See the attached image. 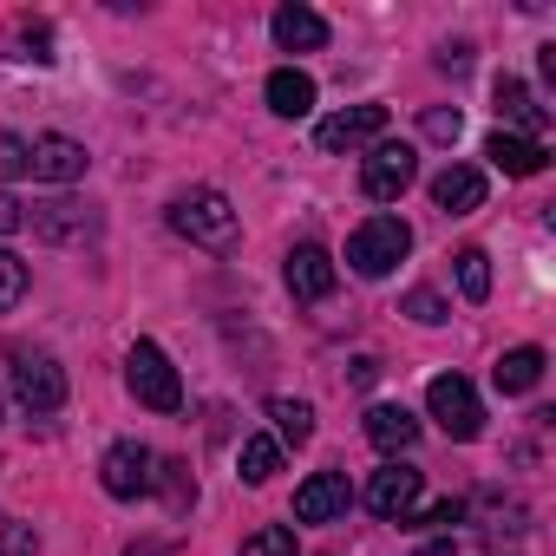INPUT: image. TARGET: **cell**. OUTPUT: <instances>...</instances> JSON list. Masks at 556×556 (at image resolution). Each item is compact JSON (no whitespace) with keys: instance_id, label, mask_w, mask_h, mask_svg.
<instances>
[{"instance_id":"5b68a950","label":"cell","mask_w":556,"mask_h":556,"mask_svg":"<svg viewBox=\"0 0 556 556\" xmlns=\"http://www.w3.org/2000/svg\"><path fill=\"white\" fill-rule=\"evenodd\" d=\"M99 484H105L118 504L151 497V491H157V452H151V445H138V439H118V445L99 458Z\"/></svg>"},{"instance_id":"8992f818","label":"cell","mask_w":556,"mask_h":556,"mask_svg":"<svg viewBox=\"0 0 556 556\" xmlns=\"http://www.w3.org/2000/svg\"><path fill=\"white\" fill-rule=\"evenodd\" d=\"M14 400H21L34 419L60 413V406H66V367H60L53 354H21V367H14Z\"/></svg>"},{"instance_id":"44dd1931","label":"cell","mask_w":556,"mask_h":556,"mask_svg":"<svg viewBox=\"0 0 556 556\" xmlns=\"http://www.w3.org/2000/svg\"><path fill=\"white\" fill-rule=\"evenodd\" d=\"M236 471H242V484H268L275 471H282V445H275L268 432H249L242 452H236Z\"/></svg>"},{"instance_id":"484cf974","label":"cell","mask_w":556,"mask_h":556,"mask_svg":"<svg viewBox=\"0 0 556 556\" xmlns=\"http://www.w3.org/2000/svg\"><path fill=\"white\" fill-rule=\"evenodd\" d=\"M406 315H413L419 328H439L452 308H445V295H439V289H413V295H406Z\"/></svg>"},{"instance_id":"ba28073f","label":"cell","mask_w":556,"mask_h":556,"mask_svg":"<svg viewBox=\"0 0 556 556\" xmlns=\"http://www.w3.org/2000/svg\"><path fill=\"white\" fill-rule=\"evenodd\" d=\"M419 497H426V478H419L413 465H387V471H374V484H367V510L387 517V523H406V517L419 510Z\"/></svg>"},{"instance_id":"f546056e","label":"cell","mask_w":556,"mask_h":556,"mask_svg":"<svg viewBox=\"0 0 556 556\" xmlns=\"http://www.w3.org/2000/svg\"><path fill=\"white\" fill-rule=\"evenodd\" d=\"M458 517H465V504H458V497H445V504H426V510H413L406 523H432V530H452Z\"/></svg>"},{"instance_id":"603a6c76","label":"cell","mask_w":556,"mask_h":556,"mask_svg":"<svg viewBox=\"0 0 556 556\" xmlns=\"http://www.w3.org/2000/svg\"><path fill=\"white\" fill-rule=\"evenodd\" d=\"M452 262H458V289H465V302H484V295H491V255H484V249H458Z\"/></svg>"},{"instance_id":"d6986e66","label":"cell","mask_w":556,"mask_h":556,"mask_svg":"<svg viewBox=\"0 0 556 556\" xmlns=\"http://www.w3.org/2000/svg\"><path fill=\"white\" fill-rule=\"evenodd\" d=\"M367 439H374L380 452H413V445H419V419H413L406 406H374V413H367Z\"/></svg>"},{"instance_id":"83f0119b","label":"cell","mask_w":556,"mask_h":556,"mask_svg":"<svg viewBox=\"0 0 556 556\" xmlns=\"http://www.w3.org/2000/svg\"><path fill=\"white\" fill-rule=\"evenodd\" d=\"M157 484L170 491V504H177V510H190V504H197V484L184 478V465H157Z\"/></svg>"},{"instance_id":"7c38bea8","label":"cell","mask_w":556,"mask_h":556,"mask_svg":"<svg viewBox=\"0 0 556 556\" xmlns=\"http://www.w3.org/2000/svg\"><path fill=\"white\" fill-rule=\"evenodd\" d=\"M348 504H354L348 471H315V478L295 491V517H302V523H334V517H348Z\"/></svg>"},{"instance_id":"f1b7e54d","label":"cell","mask_w":556,"mask_h":556,"mask_svg":"<svg viewBox=\"0 0 556 556\" xmlns=\"http://www.w3.org/2000/svg\"><path fill=\"white\" fill-rule=\"evenodd\" d=\"M8 177H27V138L0 131V184H8Z\"/></svg>"},{"instance_id":"5bb4252c","label":"cell","mask_w":556,"mask_h":556,"mask_svg":"<svg viewBox=\"0 0 556 556\" xmlns=\"http://www.w3.org/2000/svg\"><path fill=\"white\" fill-rule=\"evenodd\" d=\"M268 34H275V47H282V53H321L328 47V21L315 8H275Z\"/></svg>"},{"instance_id":"8fae6325","label":"cell","mask_w":556,"mask_h":556,"mask_svg":"<svg viewBox=\"0 0 556 556\" xmlns=\"http://www.w3.org/2000/svg\"><path fill=\"white\" fill-rule=\"evenodd\" d=\"M86 144L79 138H34L27 144V177H40V184H79L86 177Z\"/></svg>"},{"instance_id":"2e32d148","label":"cell","mask_w":556,"mask_h":556,"mask_svg":"<svg viewBox=\"0 0 556 556\" xmlns=\"http://www.w3.org/2000/svg\"><path fill=\"white\" fill-rule=\"evenodd\" d=\"M432 203H439L445 216H471V210L484 203V170H471V164H445V170L432 177Z\"/></svg>"},{"instance_id":"7a4b0ae2","label":"cell","mask_w":556,"mask_h":556,"mask_svg":"<svg viewBox=\"0 0 556 556\" xmlns=\"http://www.w3.org/2000/svg\"><path fill=\"white\" fill-rule=\"evenodd\" d=\"M406 255H413V229H406L400 216H367V223L348 236V268H354V275H367V282L393 275Z\"/></svg>"},{"instance_id":"ac0fdd59","label":"cell","mask_w":556,"mask_h":556,"mask_svg":"<svg viewBox=\"0 0 556 556\" xmlns=\"http://www.w3.org/2000/svg\"><path fill=\"white\" fill-rule=\"evenodd\" d=\"M484 157H491L504 177H536V170L549 164V151L530 144V138H517V131H491V138H484Z\"/></svg>"},{"instance_id":"9a60e30c","label":"cell","mask_w":556,"mask_h":556,"mask_svg":"<svg viewBox=\"0 0 556 556\" xmlns=\"http://www.w3.org/2000/svg\"><path fill=\"white\" fill-rule=\"evenodd\" d=\"M497 112H504V125H517V138L543 144V131H549V112L536 105V92H530L523 79H497Z\"/></svg>"},{"instance_id":"d6a6232c","label":"cell","mask_w":556,"mask_h":556,"mask_svg":"<svg viewBox=\"0 0 556 556\" xmlns=\"http://www.w3.org/2000/svg\"><path fill=\"white\" fill-rule=\"evenodd\" d=\"M419 556H458V536H432V543H426Z\"/></svg>"},{"instance_id":"277c9868","label":"cell","mask_w":556,"mask_h":556,"mask_svg":"<svg viewBox=\"0 0 556 556\" xmlns=\"http://www.w3.org/2000/svg\"><path fill=\"white\" fill-rule=\"evenodd\" d=\"M426 413L439 419V432L445 439H478L484 432V406H478V393H471V380L465 374H439L432 387H426Z\"/></svg>"},{"instance_id":"e0dca14e","label":"cell","mask_w":556,"mask_h":556,"mask_svg":"<svg viewBox=\"0 0 556 556\" xmlns=\"http://www.w3.org/2000/svg\"><path fill=\"white\" fill-rule=\"evenodd\" d=\"M262 99H268L275 118H308V112H315V79L295 73V66H275L268 86H262Z\"/></svg>"},{"instance_id":"6da1fadb","label":"cell","mask_w":556,"mask_h":556,"mask_svg":"<svg viewBox=\"0 0 556 556\" xmlns=\"http://www.w3.org/2000/svg\"><path fill=\"white\" fill-rule=\"evenodd\" d=\"M170 229L190 236V242L210 249V255H229V249H236V203H229L223 190H184V197L170 203Z\"/></svg>"},{"instance_id":"30bf717a","label":"cell","mask_w":556,"mask_h":556,"mask_svg":"<svg viewBox=\"0 0 556 556\" xmlns=\"http://www.w3.org/2000/svg\"><path fill=\"white\" fill-rule=\"evenodd\" d=\"M282 282H289V295H295V302H328V295H334V282H341V268H334V255H328V249L302 242V249L289 255V268H282Z\"/></svg>"},{"instance_id":"1f68e13d","label":"cell","mask_w":556,"mask_h":556,"mask_svg":"<svg viewBox=\"0 0 556 556\" xmlns=\"http://www.w3.org/2000/svg\"><path fill=\"white\" fill-rule=\"evenodd\" d=\"M14 229H27V210H21V197L0 190V236H14Z\"/></svg>"},{"instance_id":"3957f363","label":"cell","mask_w":556,"mask_h":556,"mask_svg":"<svg viewBox=\"0 0 556 556\" xmlns=\"http://www.w3.org/2000/svg\"><path fill=\"white\" fill-rule=\"evenodd\" d=\"M125 387H131V400L151 406V413H177V406H184V380H177V367L164 361L157 341H138V348L125 354Z\"/></svg>"},{"instance_id":"cb8c5ba5","label":"cell","mask_w":556,"mask_h":556,"mask_svg":"<svg viewBox=\"0 0 556 556\" xmlns=\"http://www.w3.org/2000/svg\"><path fill=\"white\" fill-rule=\"evenodd\" d=\"M242 556H302V549H295V530L289 523H262V530L242 536Z\"/></svg>"},{"instance_id":"4dcf8cb0","label":"cell","mask_w":556,"mask_h":556,"mask_svg":"<svg viewBox=\"0 0 556 556\" xmlns=\"http://www.w3.org/2000/svg\"><path fill=\"white\" fill-rule=\"evenodd\" d=\"M34 549H40V536H34V530H21V523L0 530V556H34Z\"/></svg>"},{"instance_id":"9c48e42d","label":"cell","mask_w":556,"mask_h":556,"mask_svg":"<svg viewBox=\"0 0 556 556\" xmlns=\"http://www.w3.org/2000/svg\"><path fill=\"white\" fill-rule=\"evenodd\" d=\"M387 138V105H348L334 118H321L315 144L321 151H361V144H380Z\"/></svg>"},{"instance_id":"4316f807","label":"cell","mask_w":556,"mask_h":556,"mask_svg":"<svg viewBox=\"0 0 556 556\" xmlns=\"http://www.w3.org/2000/svg\"><path fill=\"white\" fill-rule=\"evenodd\" d=\"M419 131H426V138H439V144H452V138L465 131V118H458V105H432V112L419 118Z\"/></svg>"},{"instance_id":"ffe728a7","label":"cell","mask_w":556,"mask_h":556,"mask_svg":"<svg viewBox=\"0 0 556 556\" xmlns=\"http://www.w3.org/2000/svg\"><path fill=\"white\" fill-rule=\"evenodd\" d=\"M491 380H497V393H530V387L543 380V348H510V354L491 367Z\"/></svg>"},{"instance_id":"4fadbf2b","label":"cell","mask_w":556,"mask_h":556,"mask_svg":"<svg viewBox=\"0 0 556 556\" xmlns=\"http://www.w3.org/2000/svg\"><path fill=\"white\" fill-rule=\"evenodd\" d=\"M34 236H47V242H86L92 229H99V216L86 210V203H73V197H53V203H34Z\"/></svg>"},{"instance_id":"7402d4cb","label":"cell","mask_w":556,"mask_h":556,"mask_svg":"<svg viewBox=\"0 0 556 556\" xmlns=\"http://www.w3.org/2000/svg\"><path fill=\"white\" fill-rule=\"evenodd\" d=\"M275 419V445H308L315 439V406L308 400H268Z\"/></svg>"},{"instance_id":"52a82bcc","label":"cell","mask_w":556,"mask_h":556,"mask_svg":"<svg viewBox=\"0 0 556 556\" xmlns=\"http://www.w3.org/2000/svg\"><path fill=\"white\" fill-rule=\"evenodd\" d=\"M413 177H419L413 144H374V157L361 164V190H367L374 203H400V197L413 190Z\"/></svg>"},{"instance_id":"d4e9b609","label":"cell","mask_w":556,"mask_h":556,"mask_svg":"<svg viewBox=\"0 0 556 556\" xmlns=\"http://www.w3.org/2000/svg\"><path fill=\"white\" fill-rule=\"evenodd\" d=\"M21 302H27V262L14 249H0V315L21 308Z\"/></svg>"}]
</instances>
